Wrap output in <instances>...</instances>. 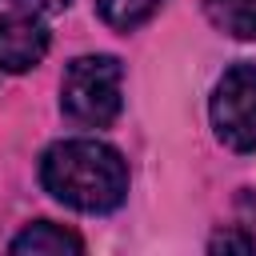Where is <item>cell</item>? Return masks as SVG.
<instances>
[{
    "instance_id": "obj_1",
    "label": "cell",
    "mask_w": 256,
    "mask_h": 256,
    "mask_svg": "<svg viewBox=\"0 0 256 256\" xmlns=\"http://www.w3.org/2000/svg\"><path fill=\"white\" fill-rule=\"evenodd\" d=\"M40 184L52 200L76 212H112L128 196V164L124 156L92 136L56 140L40 156Z\"/></svg>"
},
{
    "instance_id": "obj_2",
    "label": "cell",
    "mask_w": 256,
    "mask_h": 256,
    "mask_svg": "<svg viewBox=\"0 0 256 256\" xmlns=\"http://www.w3.org/2000/svg\"><path fill=\"white\" fill-rule=\"evenodd\" d=\"M124 68L116 56H80L68 64L60 84V108L80 128H108L120 116Z\"/></svg>"
},
{
    "instance_id": "obj_3",
    "label": "cell",
    "mask_w": 256,
    "mask_h": 256,
    "mask_svg": "<svg viewBox=\"0 0 256 256\" xmlns=\"http://www.w3.org/2000/svg\"><path fill=\"white\" fill-rule=\"evenodd\" d=\"M212 128L232 152H256V64H232L212 92Z\"/></svg>"
},
{
    "instance_id": "obj_4",
    "label": "cell",
    "mask_w": 256,
    "mask_h": 256,
    "mask_svg": "<svg viewBox=\"0 0 256 256\" xmlns=\"http://www.w3.org/2000/svg\"><path fill=\"white\" fill-rule=\"evenodd\" d=\"M52 48L48 24L40 12L28 8H4L0 12V68L4 72H32Z\"/></svg>"
},
{
    "instance_id": "obj_5",
    "label": "cell",
    "mask_w": 256,
    "mask_h": 256,
    "mask_svg": "<svg viewBox=\"0 0 256 256\" xmlns=\"http://www.w3.org/2000/svg\"><path fill=\"white\" fill-rule=\"evenodd\" d=\"M12 252H32V256H56V252H84V240L60 224H48V220H36L28 224L12 244Z\"/></svg>"
},
{
    "instance_id": "obj_6",
    "label": "cell",
    "mask_w": 256,
    "mask_h": 256,
    "mask_svg": "<svg viewBox=\"0 0 256 256\" xmlns=\"http://www.w3.org/2000/svg\"><path fill=\"white\" fill-rule=\"evenodd\" d=\"M212 28L232 40H256V0H204Z\"/></svg>"
},
{
    "instance_id": "obj_7",
    "label": "cell",
    "mask_w": 256,
    "mask_h": 256,
    "mask_svg": "<svg viewBox=\"0 0 256 256\" xmlns=\"http://www.w3.org/2000/svg\"><path fill=\"white\" fill-rule=\"evenodd\" d=\"M96 8H100V20H104L108 28L132 32V28H140V24L160 8V0H96Z\"/></svg>"
},
{
    "instance_id": "obj_8",
    "label": "cell",
    "mask_w": 256,
    "mask_h": 256,
    "mask_svg": "<svg viewBox=\"0 0 256 256\" xmlns=\"http://www.w3.org/2000/svg\"><path fill=\"white\" fill-rule=\"evenodd\" d=\"M208 252H256V236L244 232H220L208 240Z\"/></svg>"
},
{
    "instance_id": "obj_9",
    "label": "cell",
    "mask_w": 256,
    "mask_h": 256,
    "mask_svg": "<svg viewBox=\"0 0 256 256\" xmlns=\"http://www.w3.org/2000/svg\"><path fill=\"white\" fill-rule=\"evenodd\" d=\"M68 0H8V8H28V12H60Z\"/></svg>"
}]
</instances>
